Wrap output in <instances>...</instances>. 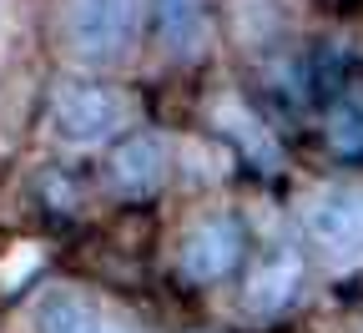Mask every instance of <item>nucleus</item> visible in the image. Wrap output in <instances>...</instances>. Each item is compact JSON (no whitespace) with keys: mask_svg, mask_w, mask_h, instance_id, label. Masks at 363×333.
Returning <instances> with one entry per match:
<instances>
[{"mask_svg":"<svg viewBox=\"0 0 363 333\" xmlns=\"http://www.w3.org/2000/svg\"><path fill=\"white\" fill-rule=\"evenodd\" d=\"M142 36V0H71L66 6V40L91 66L121 61Z\"/></svg>","mask_w":363,"mask_h":333,"instance_id":"1","label":"nucleus"},{"mask_svg":"<svg viewBox=\"0 0 363 333\" xmlns=\"http://www.w3.org/2000/svg\"><path fill=\"white\" fill-rule=\"evenodd\" d=\"M126 121V102L111 86L96 81H61L51 91V131L71 147H96V141H111Z\"/></svg>","mask_w":363,"mask_h":333,"instance_id":"2","label":"nucleus"},{"mask_svg":"<svg viewBox=\"0 0 363 333\" xmlns=\"http://www.w3.org/2000/svg\"><path fill=\"white\" fill-rule=\"evenodd\" d=\"M242 248H247V232L233 212H207L187 227V237H182V253H177V268L187 283H222L227 273H233L242 263Z\"/></svg>","mask_w":363,"mask_h":333,"instance_id":"3","label":"nucleus"},{"mask_svg":"<svg viewBox=\"0 0 363 333\" xmlns=\"http://www.w3.org/2000/svg\"><path fill=\"white\" fill-rule=\"evenodd\" d=\"M303 227L328 258L363 253V187H323L303 207Z\"/></svg>","mask_w":363,"mask_h":333,"instance_id":"4","label":"nucleus"},{"mask_svg":"<svg viewBox=\"0 0 363 333\" xmlns=\"http://www.w3.org/2000/svg\"><path fill=\"white\" fill-rule=\"evenodd\" d=\"M35 333H136V318L86 288H51L35 303Z\"/></svg>","mask_w":363,"mask_h":333,"instance_id":"5","label":"nucleus"},{"mask_svg":"<svg viewBox=\"0 0 363 333\" xmlns=\"http://www.w3.org/2000/svg\"><path fill=\"white\" fill-rule=\"evenodd\" d=\"M298 293H303V258H298V248H272V253H262L252 263L238 308L247 318H278V313H288L298 303Z\"/></svg>","mask_w":363,"mask_h":333,"instance_id":"6","label":"nucleus"},{"mask_svg":"<svg viewBox=\"0 0 363 333\" xmlns=\"http://www.w3.org/2000/svg\"><path fill=\"white\" fill-rule=\"evenodd\" d=\"M106 182L116 197H152L157 187L167 182V141L152 136V131H136V136H121L111 157H106Z\"/></svg>","mask_w":363,"mask_h":333,"instance_id":"7","label":"nucleus"},{"mask_svg":"<svg viewBox=\"0 0 363 333\" xmlns=\"http://www.w3.org/2000/svg\"><path fill=\"white\" fill-rule=\"evenodd\" d=\"M157 36L172 56H197L207 40V0H152Z\"/></svg>","mask_w":363,"mask_h":333,"instance_id":"8","label":"nucleus"},{"mask_svg":"<svg viewBox=\"0 0 363 333\" xmlns=\"http://www.w3.org/2000/svg\"><path fill=\"white\" fill-rule=\"evenodd\" d=\"M328 141L343 157H363V102H338V111L328 116Z\"/></svg>","mask_w":363,"mask_h":333,"instance_id":"9","label":"nucleus"}]
</instances>
